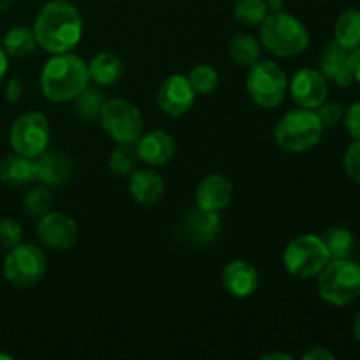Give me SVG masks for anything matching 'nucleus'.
<instances>
[{"label": "nucleus", "instance_id": "nucleus-1", "mask_svg": "<svg viewBox=\"0 0 360 360\" xmlns=\"http://www.w3.org/2000/svg\"><path fill=\"white\" fill-rule=\"evenodd\" d=\"M37 46L49 55L72 51L83 37V18L69 0H49L34 23Z\"/></svg>", "mask_w": 360, "mask_h": 360}, {"label": "nucleus", "instance_id": "nucleus-2", "mask_svg": "<svg viewBox=\"0 0 360 360\" xmlns=\"http://www.w3.org/2000/svg\"><path fill=\"white\" fill-rule=\"evenodd\" d=\"M90 83L88 63L74 53H58L46 62L41 72V90L48 101L70 102Z\"/></svg>", "mask_w": 360, "mask_h": 360}, {"label": "nucleus", "instance_id": "nucleus-3", "mask_svg": "<svg viewBox=\"0 0 360 360\" xmlns=\"http://www.w3.org/2000/svg\"><path fill=\"white\" fill-rule=\"evenodd\" d=\"M260 27V46L280 58L299 56L308 49L309 32L301 20L285 11L269 13Z\"/></svg>", "mask_w": 360, "mask_h": 360}, {"label": "nucleus", "instance_id": "nucleus-4", "mask_svg": "<svg viewBox=\"0 0 360 360\" xmlns=\"http://www.w3.org/2000/svg\"><path fill=\"white\" fill-rule=\"evenodd\" d=\"M323 125L315 109L299 108L281 116L274 127V141L287 153H304L322 139Z\"/></svg>", "mask_w": 360, "mask_h": 360}, {"label": "nucleus", "instance_id": "nucleus-5", "mask_svg": "<svg viewBox=\"0 0 360 360\" xmlns=\"http://www.w3.org/2000/svg\"><path fill=\"white\" fill-rule=\"evenodd\" d=\"M320 297L333 306H347L360 295V264L350 259H330L319 274Z\"/></svg>", "mask_w": 360, "mask_h": 360}, {"label": "nucleus", "instance_id": "nucleus-6", "mask_svg": "<svg viewBox=\"0 0 360 360\" xmlns=\"http://www.w3.org/2000/svg\"><path fill=\"white\" fill-rule=\"evenodd\" d=\"M246 91L260 108H278L288 91V77L273 60H259L250 67L246 76Z\"/></svg>", "mask_w": 360, "mask_h": 360}, {"label": "nucleus", "instance_id": "nucleus-7", "mask_svg": "<svg viewBox=\"0 0 360 360\" xmlns=\"http://www.w3.org/2000/svg\"><path fill=\"white\" fill-rule=\"evenodd\" d=\"M104 132L118 144H136L144 132V120L137 105L125 98H111L98 115Z\"/></svg>", "mask_w": 360, "mask_h": 360}, {"label": "nucleus", "instance_id": "nucleus-8", "mask_svg": "<svg viewBox=\"0 0 360 360\" xmlns=\"http://www.w3.org/2000/svg\"><path fill=\"white\" fill-rule=\"evenodd\" d=\"M330 257L322 238L315 234H302L292 239L283 253V264L292 276L309 280L326 267Z\"/></svg>", "mask_w": 360, "mask_h": 360}, {"label": "nucleus", "instance_id": "nucleus-9", "mask_svg": "<svg viewBox=\"0 0 360 360\" xmlns=\"http://www.w3.org/2000/svg\"><path fill=\"white\" fill-rule=\"evenodd\" d=\"M48 260L41 248L30 243H20L7 252L4 276L14 287H32L44 278Z\"/></svg>", "mask_w": 360, "mask_h": 360}, {"label": "nucleus", "instance_id": "nucleus-10", "mask_svg": "<svg viewBox=\"0 0 360 360\" xmlns=\"http://www.w3.org/2000/svg\"><path fill=\"white\" fill-rule=\"evenodd\" d=\"M51 139L49 122L42 112L30 111L18 116L11 127L9 141L14 153L25 155L28 158H37L44 153Z\"/></svg>", "mask_w": 360, "mask_h": 360}, {"label": "nucleus", "instance_id": "nucleus-11", "mask_svg": "<svg viewBox=\"0 0 360 360\" xmlns=\"http://www.w3.org/2000/svg\"><path fill=\"white\" fill-rule=\"evenodd\" d=\"M37 236L46 248L53 252H67L72 248L79 236L76 220L60 211H49L39 218Z\"/></svg>", "mask_w": 360, "mask_h": 360}, {"label": "nucleus", "instance_id": "nucleus-12", "mask_svg": "<svg viewBox=\"0 0 360 360\" xmlns=\"http://www.w3.org/2000/svg\"><path fill=\"white\" fill-rule=\"evenodd\" d=\"M195 95L197 94L190 84L188 77L183 76V74H172L158 88V108L167 116L178 118V116H183L190 111V108L195 102Z\"/></svg>", "mask_w": 360, "mask_h": 360}, {"label": "nucleus", "instance_id": "nucleus-13", "mask_svg": "<svg viewBox=\"0 0 360 360\" xmlns=\"http://www.w3.org/2000/svg\"><path fill=\"white\" fill-rule=\"evenodd\" d=\"M288 90L295 104L306 109H316L327 101V94H329L323 74L313 69L297 70L292 81H288Z\"/></svg>", "mask_w": 360, "mask_h": 360}, {"label": "nucleus", "instance_id": "nucleus-14", "mask_svg": "<svg viewBox=\"0 0 360 360\" xmlns=\"http://www.w3.org/2000/svg\"><path fill=\"white\" fill-rule=\"evenodd\" d=\"M178 144L176 139L165 130H150L137 139L136 151L141 162L151 165V167H160L169 164L174 158Z\"/></svg>", "mask_w": 360, "mask_h": 360}, {"label": "nucleus", "instance_id": "nucleus-15", "mask_svg": "<svg viewBox=\"0 0 360 360\" xmlns=\"http://www.w3.org/2000/svg\"><path fill=\"white\" fill-rule=\"evenodd\" d=\"M221 283L232 297L245 299L255 294L259 288V273L248 260L236 259L224 267Z\"/></svg>", "mask_w": 360, "mask_h": 360}, {"label": "nucleus", "instance_id": "nucleus-16", "mask_svg": "<svg viewBox=\"0 0 360 360\" xmlns=\"http://www.w3.org/2000/svg\"><path fill=\"white\" fill-rule=\"evenodd\" d=\"M72 158L62 151H44L35 160V179L46 186L65 185L72 176Z\"/></svg>", "mask_w": 360, "mask_h": 360}, {"label": "nucleus", "instance_id": "nucleus-17", "mask_svg": "<svg viewBox=\"0 0 360 360\" xmlns=\"http://www.w3.org/2000/svg\"><path fill=\"white\" fill-rule=\"evenodd\" d=\"M350 51L345 49L340 42L333 41L323 48L320 55V72L326 79H330L338 86L348 88L354 84V76H352L350 65H348Z\"/></svg>", "mask_w": 360, "mask_h": 360}, {"label": "nucleus", "instance_id": "nucleus-18", "mask_svg": "<svg viewBox=\"0 0 360 360\" xmlns=\"http://www.w3.org/2000/svg\"><path fill=\"white\" fill-rule=\"evenodd\" d=\"M232 200V183L224 174H210L199 183L195 192L197 207L204 211H217L231 204Z\"/></svg>", "mask_w": 360, "mask_h": 360}, {"label": "nucleus", "instance_id": "nucleus-19", "mask_svg": "<svg viewBox=\"0 0 360 360\" xmlns=\"http://www.w3.org/2000/svg\"><path fill=\"white\" fill-rule=\"evenodd\" d=\"M129 190L134 200L143 206H153L160 202L165 193V183L153 169H136L129 176Z\"/></svg>", "mask_w": 360, "mask_h": 360}, {"label": "nucleus", "instance_id": "nucleus-20", "mask_svg": "<svg viewBox=\"0 0 360 360\" xmlns=\"http://www.w3.org/2000/svg\"><path fill=\"white\" fill-rule=\"evenodd\" d=\"M123 72H125V65L123 60L120 58L116 53L112 51H102L95 55L88 63V74L90 79L95 81L102 86H109L122 79Z\"/></svg>", "mask_w": 360, "mask_h": 360}, {"label": "nucleus", "instance_id": "nucleus-21", "mask_svg": "<svg viewBox=\"0 0 360 360\" xmlns=\"http://www.w3.org/2000/svg\"><path fill=\"white\" fill-rule=\"evenodd\" d=\"M35 179V158L14 153L0 162V181L7 186H21Z\"/></svg>", "mask_w": 360, "mask_h": 360}, {"label": "nucleus", "instance_id": "nucleus-22", "mask_svg": "<svg viewBox=\"0 0 360 360\" xmlns=\"http://www.w3.org/2000/svg\"><path fill=\"white\" fill-rule=\"evenodd\" d=\"M220 214L217 211H204L197 207L195 213L190 214L185 221V234L195 243H210L220 232Z\"/></svg>", "mask_w": 360, "mask_h": 360}, {"label": "nucleus", "instance_id": "nucleus-23", "mask_svg": "<svg viewBox=\"0 0 360 360\" xmlns=\"http://www.w3.org/2000/svg\"><path fill=\"white\" fill-rule=\"evenodd\" d=\"M336 42H340L345 49L354 51L360 46V11L347 9L338 16L334 27Z\"/></svg>", "mask_w": 360, "mask_h": 360}, {"label": "nucleus", "instance_id": "nucleus-24", "mask_svg": "<svg viewBox=\"0 0 360 360\" xmlns=\"http://www.w3.org/2000/svg\"><path fill=\"white\" fill-rule=\"evenodd\" d=\"M229 55L239 67H252L260 60V42L253 35H234L229 42Z\"/></svg>", "mask_w": 360, "mask_h": 360}, {"label": "nucleus", "instance_id": "nucleus-25", "mask_svg": "<svg viewBox=\"0 0 360 360\" xmlns=\"http://www.w3.org/2000/svg\"><path fill=\"white\" fill-rule=\"evenodd\" d=\"M37 48V39L32 28L27 27H13L7 30L4 37V49L9 56L23 58V56L32 55Z\"/></svg>", "mask_w": 360, "mask_h": 360}, {"label": "nucleus", "instance_id": "nucleus-26", "mask_svg": "<svg viewBox=\"0 0 360 360\" xmlns=\"http://www.w3.org/2000/svg\"><path fill=\"white\" fill-rule=\"evenodd\" d=\"M320 238H322L330 259H350V255L354 253L355 241L354 236H352V232L348 229H327Z\"/></svg>", "mask_w": 360, "mask_h": 360}, {"label": "nucleus", "instance_id": "nucleus-27", "mask_svg": "<svg viewBox=\"0 0 360 360\" xmlns=\"http://www.w3.org/2000/svg\"><path fill=\"white\" fill-rule=\"evenodd\" d=\"M137 160H139V157H137L134 144H118L109 155L108 165L116 176L127 178L137 169Z\"/></svg>", "mask_w": 360, "mask_h": 360}, {"label": "nucleus", "instance_id": "nucleus-28", "mask_svg": "<svg viewBox=\"0 0 360 360\" xmlns=\"http://www.w3.org/2000/svg\"><path fill=\"white\" fill-rule=\"evenodd\" d=\"M267 14L266 0H238L234 6V18L246 27H259Z\"/></svg>", "mask_w": 360, "mask_h": 360}, {"label": "nucleus", "instance_id": "nucleus-29", "mask_svg": "<svg viewBox=\"0 0 360 360\" xmlns=\"http://www.w3.org/2000/svg\"><path fill=\"white\" fill-rule=\"evenodd\" d=\"M186 77H188L190 84L195 90V94L200 95L213 94L218 88V83H220L217 69H213L211 65H206V63H200V65L193 67Z\"/></svg>", "mask_w": 360, "mask_h": 360}, {"label": "nucleus", "instance_id": "nucleus-30", "mask_svg": "<svg viewBox=\"0 0 360 360\" xmlns=\"http://www.w3.org/2000/svg\"><path fill=\"white\" fill-rule=\"evenodd\" d=\"M51 202H53V197L51 193H49V190L46 188V185L35 186V188H32L30 192L25 195L23 210L28 217L39 220V218L44 217L46 213H49V210H51Z\"/></svg>", "mask_w": 360, "mask_h": 360}, {"label": "nucleus", "instance_id": "nucleus-31", "mask_svg": "<svg viewBox=\"0 0 360 360\" xmlns=\"http://www.w3.org/2000/svg\"><path fill=\"white\" fill-rule=\"evenodd\" d=\"M76 111L81 118L94 120L101 115L102 104H104V97L97 88L86 86L76 98Z\"/></svg>", "mask_w": 360, "mask_h": 360}, {"label": "nucleus", "instance_id": "nucleus-32", "mask_svg": "<svg viewBox=\"0 0 360 360\" xmlns=\"http://www.w3.org/2000/svg\"><path fill=\"white\" fill-rule=\"evenodd\" d=\"M23 239V229L13 218H2L0 220V248L11 250L18 246Z\"/></svg>", "mask_w": 360, "mask_h": 360}, {"label": "nucleus", "instance_id": "nucleus-33", "mask_svg": "<svg viewBox=\"0 0 360 360\" xmlns=\"http://www.w3.org/2000/svg\"><path fill=\"white\" fill-rule=\"evenodd\" d=\"M343 165L348 178L360 185V139H355V143L348 146L343 158Z\"/></svg>", "mask_w": 360, "mask_h": 360}, {"label": "nucleus", "instance_id": "nucleus-34", "mask_svg": "<svg viewBox=\"0 0 360 360\" xmlns=\"http://www.w3.org/2000/svg\"><path fill=\"white\" fill-rule=\"evenodd\" d=\"M316 115H319L320 122H322L323 129H333V127H336L338 123L341 122V118H343V109H341L340 104H336V102H323V104H320L319 108H316Z\"/></svg>", "mask_w": 360, "mask_h": 360}, {"label": "nucleus", "instance_id": "nucleus-35", "mask_svg": "<svg viewBox=\"0 0 360 360\" xmlns=\"http://www.w3.org/2000/svg\"><path fill=\"white\" fill-rule=\"evenodd\" d=\"M345 127L354 139H360V102H355L345 112Z\"/></svg>", "mask_w": 360, "mask_h": 360}, {"label": "nucleus", "instance_id": "nucleus-36", "mask_svg": "<svg viewBox=\"0 0 360 360\" xmlns=\"http://www.w3.org/2000/svg\"><path fill=\"white\" fill-rule=\"evenodd\" d=\"M21 95H23V81L20 76L11 77L6 86V101L9 104H16V102H20Z\"/></svg>", "mask_w": 360, "mask_h": 360}, {"label": "nucleus", "instance_id": "nucleus-37", "mask_svg": "<svg viewBox=\"0 0 360 360\" xmlns=\"http://www.w3.org/2000/svg\"><path fill=\"white\" fill-rule=\"evenodd\" d=\"M302 359L304 360H334L336 359V355H334L333 352L326 350V348L315 347V348H311L309 352H306V354L302 355Z\"/></svg>", "mask_w": 360, "mask_h": 360}, {"label": "nucleus", "instance_id": "nucleus-38", "mask_svg": "<svg viewBox=\"0 0 360 360\" xmlns=\"http://www.w3.org/2000/svg\"><path fill=\"white\" fill-rule=\"evenodd\" d=\"M348 65H350L352 76L354 79L360 83V46L355 48L354 51H350V58H348Z\"/></svg>", "mask_w": 360, "mask_h": 360}, {"label": "nucleus", "instance_id": "nucleus-39", "mask_svg": "<svg viewBox=\"0 0 360 360\" xmlns=\"http://www.w3.org/2000/svg\"><path fill=\"white\" fill-rule=\"evenodd\" d=\"M7 56L9 55L6 53V49L0 48V83H2L4 77H6L7 67H9V60H7Z\"/></svg>", "mask_w": 360, "mask_h": 360}, {"label": "nucleus", "instance_id": "nucleus-40", "mask_svg": "<svg viewBox=\"0 0 360 360\" xmlns=\"http://www.w3.org/2000/svg\"><path fill=\"white\" fill-rule=\"evenodd\" d=\"M267 9L269 13H278V11H283V0H266Z\"/></svg>", "mask_w": 360, "mask_h": 360}, {"label": "nucleus", "instance_id": "nucleus-41", "mask_svg": "<svg viewBox=\"0 0 360 360\" xmlns=\"http://www.w3.org/2000/svg\"><path fill=\"white\" fill-rule=\"evenodd\" d=\"M262 360H274V359H283V360H292V355H287V354H276V352H273V354H264Z\"/></svg>", "mask_w": 360, "mask_h": 360}, {"label": "nucleus", "instance_id": "nucleus-42", "mask_svg": "<svg viewBox=\"0 0 360 360\" xmlns=\"http://www.w3.org/2000/svg\"><path fill=\"white\" fill-rule=\"evenodd\" d=\"M354 334L355 338L360 341V311L357 313V316H355V322H354Z\"/></svg>", "mask_w": 360, "mask_h": 360}, {"label": "nucleus", "instance_id": "nucleus-43", "mask_svg": "<svg viewBox=\"0 0 360 360\" xmlns=\"http://www.w3.org/2000/svg\"><path fill=\"white\" fill-rule=\"evenodd\" d=\"M13 357L11 355H6V354H0V360H11Z\"/></svg>", "mask_w": 360, "mask_h": 360}]
</instances>
